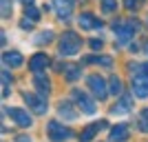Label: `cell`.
<instances>
[{"label": "cell", "instance_id": "1", "mask_svg": "<svg viewBox=\"0 0 148 142\" xmlns=\"http://www.w3.org/2000/svg\"><path fill=\"white\" fill-rule=\"evenodd\" d=\"M82 49V38L73 31H64L60 38V44H58V51H60V58L62 56H75L80 53Z\"/></svg>", "mask_w": 148, "mask_h": 142}, {"label": "cell", "instance_id": "2", "mask_svg": "<svg viewBox=\"0 0 148 142\" xmlns=\"http://www.w3.org/2000/svg\"><path fill=\"white\" fill-rule=\"evenodd\" d=\"M113 31H115V36H117L119 42L126 44L130 38L139 31V22H137L135 18H130V20H115V22H113Z\"/></svg>", "mask_w": 148, "mask_h": 142}, {"label": "cell", "instance_id": "3", "mask_svg": "<svg viewBox=\"0 0 148 142\" xmlns=\"http://www.w3.org/2000/svg\"><path fill=\"white\" fill-rule=\"evenodd\" d=\"M47 133H49L51 142H66V140L73 138V131L69 129V127H64V124L56 122V120H51V122L47 124Z\"/></svg>", "mask_w": 148, "mask_h": 142}, {"label": "cell", "instance_id": "4", "mask_svg": "<svg viewBox=\"0 0 148 142\" xmlns=\"http://www.w3.org/2000/svg\"><path fill=\"white\" fill-rule=\"evenodd\" d=\"M86 85H88L91 93H93V96H95L97 100H104L106 96H108V87H106V82H104V78H102V76H97V73L88 76Z\"/></svg>", "mask_w": 148, "mask_h": 142}, {"label": "cell", "instance_id": "5", "mask_svg": "<svg viewBox=\"0 0 148 142\" xmlns=\"http://www.w3.org/2000/svg\"><path fill=\"white\" fill-rule=\"evenodd\" d=\"M5 113L9 118H11L13 122L18 124V127H22V129H29L31 124H33V120H31V116L25 111V109H18V107H7Z\"/></svg>", "mask_w": 148, "mask_h": 142}, {"label": "cell", "instance_id": "6", "mask_svg": "<svg viewBox=\"0 0 148 142\" xmlns=\"http://www.w3.org/2000/svg\"><path fill=\"white\" fill-rule=\"evenodd\" d=\"M71 96H73V100L77 102V107H80V109L86 113V116H93V113H95V102H93V100L88 98L84 91H80V89H73V91H71Z\"/></svg>", "mask_w": 148, "mask_h": 142}, {"label": "cell", "instance_id": "7", "mask_svg": "<svg viewBox=\"0 0 148 142\" xmlns=\"http://www.w3.org/2000/svg\"><path fill=\"white\" fill-rule=\"evenodd\" d=\"M25 102L33 109V113H38V116H44L47 113V100L42 98V96H36V93H25Z\"/></svg>", "mask_w": 148, "mask_h": 142}, {"label": "cell", "instance_id": "8", "mask_svg": "<svg viewBox=\"0 0 148 142\" xmlns=\"http://www.w3.org/2000/svg\"><path fill=\"white\" fill-rule=\"evenodd\" d=\"M53 9L60 20H69L73 13V0H53Z\"/></svg>", "mask_w": 148, "mask_h": 142}, {"label": "cell", "instance_id": "9", "mask_svg": "<svg viewBox=\"0 0 148 142\" xmlns=\"http://www.w3.org/2000/svg\"><path fill=\"white\" fill-rule=\"evenodd\" d=\"M104 127H106V120H97V122H91L86 129L80 133V142H91L93 138L99 133V131L104 129Z\"/></svg>", "mask_w": 148, "mask_h": 142}, {"label": "cell", "instance_id": "10", "mask_svg": "<svg viewBox=\"0 0 148 142\" xmlns=\"http://www.w3.org/2000/svg\"><path fill=\"white\" fill-rule=\"evenodd\" d=\"M49 64H51V60H49V56H47V53H33V56H31V60H29V69L33 71V73L44 71Z\"/></svg>", "mask_w": 148, "mask_h": 142}, {"label": "cell", "instance_id": "11", "mask_svg": "<svg viewBox=\"0 0 148 142\" xmlns=\"http://www.w3.org/2000/svg\"><path fill=\"white\" fill-rule=\"evenodd\" d=\"M128 140V124H115L111 129V133H108V142H126Z\"/></svg>", "mask_w": 148, "mask_h": 142}, {"label": "cell", "instance_id": "12", "mask_svg": "<svg viewBox=\"0 0 148 142\" xmlns=\"http://www.w3.org/2000/svg\"><path fill=\"white\" fill-rule=\"evenodd\" d=\"M133 93L137 98H148V78L144 73L133 78Z\"/></svg>", "mask_w": 148, "mask_h": 142}, {"label": "cell", "instance_id": "13", "mask_svg": "<svg viewBox=\"0 0 148 142\" xmlns=\"http://www.w3.org/2000/svg\"><path fill=\"white\" fill-rule=\"evenodd\" d=\"M77 25L82 29H99L102 27V20H97L93 13H82L80 18H77Z\"/></svg>", "mask_w": 148, "mask_h": 142}, {"label": "cell", "instance_id": "14", "mask_svg": "<svg viewBox=\"0 0 148 142\" xmlns=\"http://www.w3.org/2000/svg\"><path fill=\"white\" fill-rule=\"evenodd\" d=\"M33 85H36L38 93H40L42 98H47V96L51 93V80H49V78H44V76L36 73V78H33Z\"/></svg>", "mask_w": 148, "mask_h": 142}, {"label": "cell", "instance_id": "15", "mask_svg": "<svg viewBox=\"0 0 148 142\" xmlns=\"http://www.w3.org/2000/svg\"><path fill=\"white\" fill-rule=\"evenodd\" d=\"M58 116H60L62 120H75V118H77V111L73 109L71 102H60V107H58Z\"/></svg>", "mask_w": 148, "mask_h": 142}, {"label": "cell", "instance_id": "16", "mask_svg": "<svg viewBox=\"0 0 148 142\" xmlns=\"http://www.w3.org/2000/svg\"><path fill=\"white\" fill-rule=\"evenodd\" d=\"M2 62L16 69V67L22 64V53H18V51H5V53H2Z\"/></svg>", "mask_w": 148, "mask_h": 142}, {"label": "cell", "instance_id": "17", "mask_svg": "<svg viewBox=\"0 0 148 142\" xmlns=\"http://www.w3.org/2000/svg\"><path fill=\"white\" fill-rule=\"evenodd\" d=\"M130 105H133V96H122V100L113 107V113H128Z\"/></svg>", "mask_w": 148, "mask_h": 142}, {"label": "cell", "instance_id": "18", "mask_svg": "<svg viewBox=\"0 0 148 142\" xmlns=\"http://www.w3.org/2000/svg\"><path fill=\"white\" fill-rule=\"evenodd\" d=\"M80 76H82V69L77 67V64H69V67H64V78H66L69 82L77 80Z\"/></svg>", "mask_w": 148, "mask_h": 142}, {"label": "cell", "instance_id": "19", "mask_svg": "<svg viewBox=\"0 0 148 142\" xmlns=\"http://www.w3.org/2000/svg\"><path fill=\"white\" fill-rule=\"evenodd\" d=\"M86 62H91V64H102V67H111L113 60L108 56H88Z\"/></svg>", "mask_w": 148, "mask_h": 142}, {"label": "cell", "instance_id": "20", "mask_svg": "<svg viewBox=\"0 0 148 142\" xmlns=\"http://www.w3.org/2000/svg\"><path fill=\"white\" fill-rule=\"evenodd\" d=\"M108 91L115 93V96L122 93V80H119L117 76H111V80H108Z\"/></svg>", "mask_w": 148, "mask_h": 142}, {"label": "cell", "instance_id": "21", "mask_svg": "<svg viewBox=\"0 0 148 142\" xmlns=\"http://www.w3.org/2000/svg\"><path fill=\"white\" fill-rule=\"evenodd\" d=\"M9 87H11V76H9V71H2V96H9V91H11V89H9Z\"/></svg>", "mask_w": 148, "mask_h": 142}, {"label": "cell", "instance_id": "22", "mask_svg": "<svg viewBox=\"0 0 148 142\" xmlns=\"http://www.w3.org/2000/svg\"><path fill=\"white\" fill-rule=\"evenodd\" d=\"M117 9V2L115 0H102V11L104 13H113Z\"/></svg>", "mask_w": 148, "mask_h": 142}, {"label": "cell", "instance_id": "23", "mask_svg": "<svg viewBox=\"0 0 148 142\" xmlns=\"http://www.w3.org/2000/svg\"><path fill=\"white\" fill-rule=\"evenodd\" d=\"M0 13H2V18H9L11 16V0H0Z\"/></svg>", "mask_w": 148, "mask_h": 142}, {"label": "cell", "instance_id": "24", "mask_svg": "<svg viewBox=\"0 0 148 142\" xmlns=\"http://www.w3.org/2000/svg\"><path fill=\"white\" fill-rule=\"evenodd\" d=\"M139 131L148 133V109H144V111H142V118H139Z\"/></svg>", "mask_w": 148, "mask_h": 142}, {"label": "cell", "instance_id": "25", "mask_svg": "<svg viewBox=\"0 0 148 142\" xmlns=\"http://www.w3.org/2000/svg\"><path fill=\"white\" fill-rule=\"evenodd\" d=\"M51 40H53V31H42V33H40V38H36V42L38 44H47V42H51Z\"/></svg>", "mask_w": 148, "mask_h": 142}, {"label": "cell", "instance_id": "26", "mask_svg": "<svg viewBox=\"0 0 148 142\" xmlns=\"http://www.w3.org/2000/svg\"><path fill=\"white\" fill-rule=\"evenodd\" d=\"M27 18L36 22V20H40V11H38V9H36L33 5H29V7H27Z\"/></svg>", "mask_w": 148, "mask_h": 142}, {"label": "cell", "instance_id": "27", "mask_svg": "<svg viewBox=\"0 0 148 142\" xmlns=\"http://www.w3.org/2000/svg\"><path fill=\"white\" fill-rule=\"evenodd\" d=\"M142 5H144V0H124V7H126V9H130V11L139 9Z\"/></svg>", "mask_w": 148, "mask_h": 142}, {"label": "cell", "instance_id": "28", "mask_svg": "<svg viewBox=\"0 0 148 142\" xmlns=\"http://www.w3.org/2000/svg\"><path fill=\"white\" fill-rule=\"evenodd\" d=\"M88 44H91V49H95V51H99V49H102V47H104V42H102L99 38H93V40H91V42H88Z\"/></svg>", "mask_w": 148, "mask_h": 142}, {"label": "cell", "instance_id": "29", "mask_svg": "<svg viewBox=\"0 0 148 142\" xmlns=\"http://www.w3.org/2000/svg\"><path fill=\"white\" fill-rule=\"evenodd\" d=\"M20 27H22V29H31V27H33V20H22Z\"/></svg>", "mask_w": 148, "mask_h": 142}, {"label": "cell", "instance_id": "30", "mask_svg": "<svg viewBox=\"0 0 148 142\" xmlns=\"http://www.w3.org/2000/svg\"><path fill=\"white\" fill-rule=\"evenodd\" d=\"M139 69H142V73L148 78V62H144V64H139Z\"/></svg>", "mask_w": 148, "mask_h": 142}, {"label": "cell", "instance_id": "31", "mask_svg": "<svg viewBox=\"0 0 148 142\" xmlns=\"http://www.w3.org/2000/svg\"><path fill=\"white\" fill-rule=\"evenodd\" d=\"M20 2H22V5H25V7H29V5H33V0H20Z\"/></svg>", "mask_w": 148, "mask_h": 142}, {"label": "cell", "instance_id": "32", "mask_svg": "<svg viewBox=\"0 0 148 142\" xmlns=\"http://www.w3.org/2000/svg\"><path fill=\"white\" fill-rule=\"evenodd\" d=\"M18 142H31V140H29V138H25V136H20V138H18Z\"/></svg>", "mask_w": 148, "mask_h": 142}, {"label": "cell", "instance_id": "33", "mask_svg": "<svg viewBox=\"0 0 148 142\" xmlns=\"http://www.w3.org/2000/svg\"><path fill=\"white\" fill-rule=\"evenodd\" d=\"M142 49H144V53H148V40L144 42V47H142Z\"/></svg>", "mask_w": 148, "mask_h": 142}]
</instances>
